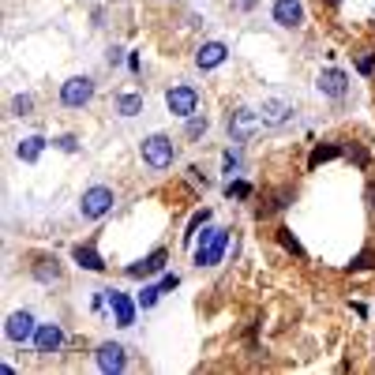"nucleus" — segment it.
Masks as SVG:
<instances>
[{
  "label": "nucleus",
  "mask_w": 375,
  "mask_h": 375,
  "mask_svg": "<svg viewBox=\"0 0 375 375\" xmlns=\"http://www.w3.org/2000/svg\"><path fill=\"white\" fill-rule=\"evenodd\" d=\"M173 158H177V151H173V139L169 136H151L143 139V162L151 169H169Z\"/></svg>",
  "instance_id": "f257e3e1"
},
{
  "label": "nucleus",
  "mask_w": 375,
  "mask_h": 375,
  "mask_svg": "<svg viewBox=\"0 0 375 375\" xmlns=\"http://www.w3.org/2000/svg\"><path fill=\"white\" fill-rule=\"evenodd\" d=\"M225 244H229V233H225V229H207V233H203V244H199V251H195V263H199V266L222 263Z\"/></svg>",
  "instance_id": "f03ea898"
},
{
  "label": "nucleus",
  "mask_w": 375,
  "mask_h": 375,
  "mask_svg": "<svg viewBox=\"0 0 375 375\" xmlns=\"http://www.w3.org/2000/svg\"><path fill=\"white\" fill-rule=\"evenodd\" d=\"M109 210H113V188H105V184L87 188L83 203H79V214H83V218H102V214H109Z\"/></svg>",
  "instance_id": "7ed1b4c3"
},
{
  "label": "nucleus",
  "mask_w": 375,
  "mask_h": 375,
  "mask_svg": "<svg viewBox=\"0 0 375 375\" xmlns=\"http://www.w3.org/2000/svg\"><path fill=\"white\" fill-rule=\"evenodd\" d=\"M90 98H94V79H90V75H75V79H68V83L60 87V102L72 105V109L87 105Z\"/></svg>",
  "instance_id": "20e7f679"
},
{
  "label": "nucleus",
  "mask_w": 375,
  "mask_h": 375,
  "mask_svg": "<svg viewBox=\"0 0 375 375\" xmlns=\"http://www.w3.org/2000/svg\"><path fill=\"white\" fill-rule=\"evenodd\" d=\"M165 105H169L173 116H192L195 105H199V94H195L192 87H173V90L165 94Z\"/></svg>",
  "instance_id": "39448f33"
},
{
  "label": "nucleus",
  "mask_w": 375,
  "mask_h": 375,
  "mask_svg": "<svg viewBox=\"0 0 375 375\" xmlns=\"http://www.w3.org/2000/svg\"><path fill=\"white\" fill-rule=\"evenodd\" d=\"M4 334H8L11 342H31L34 334H38L34 315H31V312H11V315H8V323H4Z\"/></svg>",
  "instance_id": "423d86ee"
},
{
  "label": "nucleus",
  "mask_w": 375,
  "mask_h": 375,
  "mask_svg": "<svg viewBox=\"0 0 375 375\" xmlns=\"http://www.w3.org/2000/svg\"><path fill=\"white\" fill-rule=\"evenodd\" d=\"M98 368L102 371H124V345H116V342H105L98 345Z\"/></svg>",
  "instance_id": "0eeeda50"
},
{
  "label": "nucleus",
  "mask_w": 375,
  "mask_h": 375,
  "mask_svg": "<svg viewBox=\"0 0 375 375\" xmlns=\"http://www.w3.org/2000/svg\"><path fill=\"white\" fill-rule=\"evenodd\" d=\"M60 342H64V334L57 323H42L34 334V345H38V353H57L60 349Z\"/></svg>",
  "instance_id": "6e6552de"
},
{
  "label": "nucleus",
  "mask_w": 375,
  "mask_h": 375,
  "mask_svg": "<svg viewBox=\"0 0 375 375\" xmlns=\"http://www.w3.org/2000/svg\"><path fill=\"white\" fill-rule=\"evenodd\" d=\"M225 57H229V49H225L222 42H207L203 49L195 53V64H199V68L207 72V68H218V64H222Z\"/></svg>",
  "instance_id": "1a4fd4ad"
},
{
  "label": "nucleus",
  "mask_w": 375,
  "mask_h": 375,
  "mask_svg": "<svg viewBox=\"0 0 375 375\" xmlns=\"http://www.w3.org/2000/svg\"><path fill=\"white\" fill-rule=\"evenodd\" d=\"M274 19L281 26H300L304 23V8L297 4V0H278V4H274Z\"/></svg>",
  "instance_id": "9d476101"
},
{
  "label": "nucleus",
  "mask_w": 375,
  "mask_h": 375,
  "mask_svg": "<svg viewBox=\"0 0 375 375\" xmlns=\"http://www.w3.org/2000/svg\"><path fill=\"white\" fill-rule=\"evenodd\" d=\"M109 304H113V312H116V327H131V323H136V304H131L124 293H113L109 289Z\"/></svg>",
  "instance_id": "9b49d317"
},
{
  "label": "nucleus",
  "mask_w": 375,
  "mask_h": 375,
  "mask_svg": "<svg viewBox=\"0 0 375 375\" xmlns=\"http://www.w3.org/2000/svg\"><path fill=\"white\" fill-rule=\"evenodd\" d=\"M162 266H165V251L162 248H158V251H151V256H146L139 266H131V278H143V274H158V271H162Z\"/></svg>",
  "instance_id": "f8f14e48"
},
{
  "label": "nucleus",
  "mask_w": 375,
  "mask_h": 375,
  "mask_svg": "<svg viewBox=\"0 0 375 375\" xmlns=\"http://www.w3.org/2000/svg\"><path fill=\"white\" fill-rule=\"evenodd\" d=\"M319 90H323V94H330V98H342V94H345V75L342 72H323V75H319Z\"/></svg>",
  "instance_id": "ddd939ff"
},
{
  "label": "nucleus",
  "mask_w": 375,
  "mask_h": 375,
  "mask_svg": "<svg viewBox=\"0 0 375 375\" xmlns=\"http://www.w3.org/2000/svg\"><path fill=\"white\" fill-rule=\"evenodd\" d=\"M75 263L87 266V271H105V259H102L90 244H79V248H75Z\"/></svg>",
  "instance_id": "4468645a"
},
{
  "label": "nucleus",
  "mask_w": 375,
  "mask_h": 375,
  "mask_svg": "<svg viewBox=\"0 0 375 375\" xmlns=\"http://www.w3.org/2000/svg\"><path fill=\"white\" fill-rule=\"evenodd\" d=\"M42 151H45V139H42V136H26V139L19 143V158H23V162H38V158H42Z\"/></svg>",
  "instance_id": "2eb2a0df"
},
{
  "label": "nucleus",
  "mask_w": 375,
  "mask_h": 375,
  "mask_svg": "<svg viewBox=\"0 0 375 375\" xmlns=\"http://www.w3.org/2000/svg\"><path fill=\"white\" fill-rule=\"evenodd\" d=\"M256 124H259V120H256V113H248V109H237V116L229 120V131H233V136L240 139V136H248V131L256 128Z\"/></svg>",
  "instance_id": "dca6fc26"
},
{
  "label": "nucleus",
  "mask_w": 375,
  "mask_h": 375,
  "mask_svg": "<svg viewBox=\"0 0 375 375\" xmlns=\"http://www.w3.org/2000/svg\"><path fill=\"white\" fill-rule=\"evenodd\" d=\"M116 113L120 116H139L143 113V98H139V94H120V98H116Z\"/></svg>",
  "instance_id": "f3484780"
},
{
  "label": "nucleus",
  "mask_w": 375,
  "mask_h": 375,
  "mask_svg": "<svg viewBox=\"0 0 375 375\" xmlns=\"http://www.w3.org/2000/svg\"><path fill=\"white\" fill-rule=\"evenodd\" d=\"M34 278H38V281H57V278H60V266H57V259L42 256V259L34 263Z\"/></svg>",
  "instance_id": "a211bd4d"
},
{
  "label": "nucleus",
  "mask_w": 375,
  "mask_h": 375,
  "mask_svg": "<svg viewBox=\"0 0 375 375\" xmlns=\"http://www.w3.org/2000/svg\"><path fill=\"white\" fill-rule=\"evenodd\" d=\"M286 113H289V105H286V102H278V98L263 105V116L271 120V124H281V120H286Z\"/></svg>",
  "instance_id": "6ab92c4d"
},
{
  "label": "nucleus",
  "mask_w": 375,
  "mask_h": 375,
  "mask_svg": "<svg viewBox=\"0 0 375 375\" xmlns=\"http://www.w3.org/2000/svg\"><path fill=\"white\" fill-rule=\"evenodd\" d=\"M338 154H342L338 146H315V151H312V169L323 165V162H330V158H338Z\"/></svg>",
  "instance_id": "aec40b11"
},
{
  "label": "nucleus",
  "mask_w": 375,
  "mask_h": 375,
  "mask_svg": "<svg viewBox=\"0 0 375 375\" xmlns=\"http://www.w3.org/2000/svg\"><path fill=\"white\" fill-rule=\"evenodd\" d=\"M158 297H162V286H143L139 304H143V308H154V304H158Z\"/></svg>",
  "instance_id": "412c9836"
},
{
  "label": "nucleus",
  "mask_w": 375,
  "mask_h": 375,
  "mask_svg": "<svg viewBox=\"0 0 375 375\" xmlns=\"http://www.w3.org/2000/svg\"><path fill=\"white\" fill-rule=\"evenodd\" d=\"M31 109H34V98H31V94H19V98L11 102V113H16V116H26Z\"/></svg>",
  "instance_id": "4be33fe9"
},
{
  "label": "nucleus",
  "mask_w": 375,
  "mask_h": 375,
  "mask_svg": "<svg viewBox=\"0 0 375 375\" xmlns=\"http://www.w3.org/2000/svg\"><path fill=\"white\" fill-rule=\"evenodd\" d=\"M278 240H281V244H286V248L293 251V256H304V248L297 244V237H293L289 229H278Z\"/></svg>",
  "instance_id": "5701e85b"
},
{
  "label": "nucleus",
  "mask_w": 375,
  "mask_h": 375,
  "mask_svg": "<svg viewBox=\"0 0 375 375\" xmlns=\"http://www.w3.org/2000/svg\"><path fill=\"white\" fill-rule=\"evenodd\" d=\"M357 68H360V75H371V68H375V53H371V49H364V53L357 57Z\"/></svg>",
  "instance_id": "b1692460"
},
{
  "label": "nucleus",
  "mask_w": 375,
  "mask_h": 375,
  "mask_svg": "<svg viewBox=\"0 0 375 375\" xmlns=\"http://www.w3.org/2000/svg\"><path fill=\"white\" fill-rule=\"evenodd\" d=\"M203 131H207V116H192V120H188V136H203Z\"/></svg>",
  "instance_id": "393cba45"
},
{
  "label": "nucleus",
  "mask_w": 375,
  "mask_h": 375,
  "mask_svg": "<svg viewBox=\"0 0 375 375\" xmlns=\"http://www.w3.org/2000/svg\"><path fill=\"white\" fill-rule=\"evenodd\" d=\"M225 192H229V199H248V195H251V188H248L244 180H237V184L225 188Z\"/></svg>",
  "instance_id": "a878e982"
},
{
  "label": "nucleus",
  "mask_w": 375,
  "mask_h": 375,
  "mask_svg": "<svg viewBox=\"0 0 375 375\" xmlns=\"http://www.w3.org/2000/svg\"><path fill=\"white\" fill-rule=\"evenodd\" d=\"M203 222H210V210L195 214V218H192V225H188V237H192V233H195V229H199V225H203Z\"/></svg>",
  "instance_id": "bb28decb"
},
{
  "label": "nucleus",
  "mask_w": 375,
  "mask_h": 375,
  "mask_svg": "<svg viewBox=\"0 0 375 375\" xmlns=\"http://www.w3.org/2000/svg\"><path fill=\"white\" fill-rule=\"evenodd\" d=\"M57 146H60V151H68V154H72L79 143H75V136H60V139H57Z\"/></svg>",
  "instance_id": "cd10ccee"
},
{
  "label": "nucleus",
  "mask_w": 375,
  "mask_h": 375,
  "mask_svg": "<svg viewBox=\"0 0 375 375\" xmlns=\"http://www.w3.org/2000/svg\"><path fill=\"white\" fill-rule=\"evenodd\" d=\"M177 286H180V278H177V274H165V278H162V293L177 289Z\"/></svg>",
  "instance_id": "c85d7f7f"
},
{
  "label": "nucleus",
  "mask_w": 375,
  "mask_h": 375,
  "mask_svg": "<svg viewBox=\"0 0 375 375\" xmlns=\"http://www.w3.org/2000/svg\"><path fill=\"white\" fill-rule=\"evenodd\" d=\"M353 266H360V271H364V266H371V251H360V256H357V263Z\"/></svg>",
  "instance_id": "c756f323"
},
{
  "label": "nucleus",
  "mask_w": 375,
  "mask_h": 375,
  "mask_svg": "<svg viewBox=\"0 0 375 375\" xmlns=\"http://www.w3.org/2000/svg\"><path fill=\"white\" fill-rule=\"evenodd\" d=\"M237 8H240V11H248V8H256V0H237Z\"/></svg>",
  "instance_id": "7c9ffc66"
},
{
  "label": "nucleus",
  "mask_w": 375,
  "mask_h": 375,
  "mask_svg": "<svg viewBox=\"0 0 375 375\" xmlns=\"http://www.w3.org/2000/svg\"><path fill=\"white\" fill-rule=\"evenodd\" d=\"M330 4H338V0H330Z\"/></svg>",
  "instance_id": "2f4dec72"
}]
</instances>
